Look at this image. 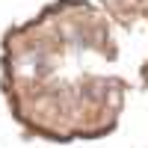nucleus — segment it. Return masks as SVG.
<instances>
[{
    "mask_svg": "<svg viewBox=\"0 0 148 148\" xmlns=\"http://www.w3.org/2000/svg\"><path fill=\"white\" fill-rule=\"evenodd\" d=\"M86 98L89 101H104L107 98V83H89L86 86Z\"/></svg>",
    "mask_w": 148,
    "mask_h": 148,
    "instance_id": "nucleus-1",
    "label": "nucleus"
}]
</instances>
